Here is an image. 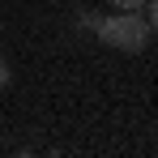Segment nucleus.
I'll return each mask as SVG.
<instances>
[{
  "instance_id": "1",
  "label": "nucleus",
  "mask_w": 158,
  "mask_h": 158,
  "mask_svg": "<svg viewBox=\"0 0 158 158\" xmlns=\"http://www.w3.org/2000/svg\"><path fill=\"white\" fill-rule=\"evenodd\" d=\"M98 43H107V47H115V52H145V43L154 39V30H150V22L141 17V9H120V13H111V17H103V26H98V34H94Z\"/></svg>"
},
{
  "instance_id": "2",
  "label": "nucleus",
  "mask_w": 158,
  "mask_h": 158,
  "mask_svg": "<svg viewBox=\"0 0 158 158\" xmlns=\"http://www.w3.org/2000/svg\"><path fill=\"white\" fill-rule=\"evenodd\" d=\"M73 26H77V34H90V39H94V34H98V26H103V13H98V9H81Z\"/></svg>"
},
{
  "instance_id": "3",
  "label": "nucleus",
  "mask_w": 158,
  "mask_h": 158,
  "mask_svg": "<svg viewBox=\"0 0 158 158\" xmlns=\"http://www.w3.org/2000/svg\"><path fill=\"white\" fill-rule=\"evenodd\" d=\"M9 85H13V64L0 56V90H9Z\"/></svg>"
},
{
  "instance_id": "4",
  "label": "nucleus",
  "mask_w": 158,
  "mask_h": 158,
  "mask_svg": "<svg viewBox=\"0 0 158 158\" xmlns=\"http://www.w3.org/2000/svg\"><path fill=\"white\" fill-rule=\"evenodd\" d=\"M145 22H150V30L158 34V0H145Z\"/></svg>"
},
{
  "instance_id": "5",
  "label": "nucleus",
  "mask_w": 158,
  "mask_h": 158,
  "mask_svg": "<svg viewBox=\"0 0 158 158\" xmlns=\"http://www.w3.org/2000/svg\"><path fill=\"white\" fill-rule=\"evenodd\" d=\"M115 9H145V0H111Z\"/></svg>"
}]
</instances>
